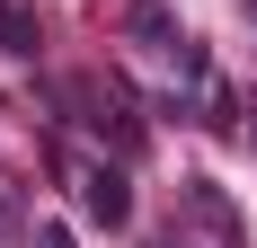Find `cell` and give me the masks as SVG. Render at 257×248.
Wrapping results in <instances>:
<instances>
[{"label":"cell","instance_id":"cell-2","mask_svg":"<svg viewBox=\"0 0 257 248\" xmlns=\"http://www.w3.org/2000/svg\"><path fill=\"white\" fill-rule=\"evenodd\" d=\"M62 98H71V106H89V124H98L106 142L124 151V160L142 151V115H133V98H124V89H62Z\"/></svg>","mask_w":257,"mask_h":248},{"label":"cell","instance_id":"cell-4","mask_svg":"<svg viewBox=\"0 0 257 248\" xmlns=\"http://www.w3.org/2000/svg\"><path fill=\"white\" fill-rule=\"evenodd\" d=\"M133 36H151V45H178V27H169V9H160V0H133Z\"/></svg>","mask_w":257,"mask_h":248},{"label":"cell","instance_id":"cell-5","mask_svg":"<svg viewBox=\"0 0 257 248\" xmlns=\"http://www.w3.org/2000/svg\"><path fill=\"white\" fill-rule=\"evenodd\" d=\"M27 248H80V239H71V222H36V230H27Z\"/></svg>","mask_w":257,"mask_h":248},{"label":"cell","instance_id":"cell-3","mask_svg":"<svg viewBox=\"0 0 257 248\" xmlns=\"http://www.w3.org/2000/svg\"><path fill=\"white\" fill-rule=\"evenodd\" d=\"M27 53H36V9L0 0V62H27Z\"/></svg>","mask_w":257,"mask_h":248},{"label":"cell","instance_id":"cell-7","mask_svg":"<svg viewBox=\"0 0 257 248\" xmlns=\"http://www.w3.org/2000/svg\"><path fill=\"white\" fill-rule=\"evenodd\" d=\"M169 248H178V239H169Z\"/></svg>","mask_w":257,"mask_h":248},{"label":"cell","instance_id":"cell-1","mask_svg":"<svg viewBox=\"0 0 257 248\" xmlns=\"http://www.w3.org/2000/svg\"><path fill=\"white\" fill-rule=\"evenodd\" d=\"M71 186H80V213H89L98 230H124V222H133V186H124V169L89 160V169H80Z\"/></svg>","mask_w":257,"mask_h":248},{"label":"cell","instance_id":"cell-6","mask_svg":"<svg viewBox=\"0 0 257 248\" xmlns=\"http://www.w3.org/2000/svg\"><path fill=\"white\" fill-rule=\"evenodd\" d=\"M239 9H248V27H257V0H239Z\"/></svg>","mask_w":257,"mask_h":248}]
</instances>
